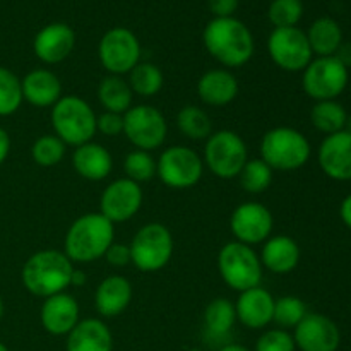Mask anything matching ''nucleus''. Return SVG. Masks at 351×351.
Returning a JSON list of instances; mask_svg holds the SVG:
<instances>
[{
	"label": "nucleus",
	"instance_id": "nucleus-29",
	"mask_svg": "<svg viewBox=\"0 0 351 351\" xmlns=\"http://www.w3.org/2000/svg\"><path fill=\"white\" fill-rule=\"evenodd\" d=\"M237 322L235 304L228 298L218 297L208 304L204 311V328L209 338L225 339Z\"/></svg>",
	"mask_w": 351,
	"mask_h": 351
},
{
	"label": "nucleus",
	"instance_id": "nucleus-49",
	"mask_svg": "<svg viewBox=\"0 0 351 351\" xmlns=\"http://www.w3.org/2000/svg\"><path fill=\"white\" fill-rule=\"evenodd\" d=\"M2 317H3V300L2 297H0V321H2Z\"/></svg>",
	"mask_w": 351,
	"mask_h": 351
},
{
	"label": "nucleus",
	"instance_id": "nucleus-2",
	"mask_svg": "<svg viewBox=\"0 0 351 351\" xmlns=\"http://www.w3.org/2000/svg\"><path fill=\"white\" fill-rule=\"evenodd\" d=\"M74 269V263L62 250L45 249L34 252L24 263L21 280L31 295L45 300L71 288Z\"/></svg>",
	"mask_w": 351,
	"mask_h": 351
},
{
	"label": "nucleus",
	"instance_id": "nucleus-16",
	"mask_svg": "<svg viewBox=\"0 0 351 351\" xmlns=\"http://www.w3.org/2000/svg\"><path fill=\"white\" fill-rule=\"evenodd\" d=\"M293 339L300 351H338L341 332L332 319L308 312L293 329Z\"/></svg>",
	"mask_w": 351,
	"mask_h": 351
},
{
	"label": "nucleus",
	"instance_id": "nucleus-35",
	"mask_svg": "<svg viewBox=\"0 0 351 351\" xmlns=\"http://www.w3.org/2000/svg\"><path fill=\"white\" fill-rule=\"evenodd\" d=\"M308 314L307 305L302 298L295 295H287L274 300L273 322L281 329H295L302 322V319Z\"/></svg>",
	"mask_w": 351,
	"mask_h": 351
},
{
	"label": "nucleus",
	"instance_id": "nucleus-4",
	"mask_svg": "<svg viewBox=\"0 0 351 351\" xmlns=\"http://www.w3.org/2000/svg\"><path fill=\"white\" fill-rule=\"evenodd\" d=\"M311 143L293 127H274L261 139V160L278 171H295L308 163Z\"/></svg>",
	"mask_w": 351,
	"mask_h": 351
},
{
	"label": "nucleus",
	"instance_id": "nucleus-6",
	"mask_svg": "<svg viewBox=\"0 0 351 351\" xmlns=\"http://www.w3.org/2000/svg\"><path fill=\"white\" fill-rule=\"evenodd\" d=\"M218 271L223 281L239 293L261 287L263 281V264L259 254L254 250V247L237 240L221 247L218 254Z\"/></svg>",
	"mask_w": 351,
	"mask_h": 351
},
{
	"label": "nucleus",
	"instance_id": "nucleus-3",
	"mask_svg": "<svg viewBox=\"0 0 351 351\" xmlns=\"http://www.w3.org/2000/svg\"><path fill=\"white\" fill-rule=\"evenodd\" d=\"M115 242V225L101 213H88L75 219L65 233L64 254L77 264L101 259Z\"/></svg>",
	"mask_w": 351,
	"mask_h": 351
},
{
	"label": "nucleus",
	"instance_id": "nucleus-33",
	"mask_svg": "<svg viewBox=\"0 0 351 351\" xmlns=\"http://www.w3.org/2000/svg\"><path fill=\"white\" fill-rule=\"evenodd\" d=\"M67 146L55 134H43L38 137L31 146V158L38 167L51 168L57 167L65 156Z\"/></svg>",
	"mask_w": 351,
	"mask_h": 351
},
{
	"label": "nucleus",
	"instance_id": "nucleus-42",
	"mask_svg": "<svg viewBox=\"0 0 351 351\" xmlns=\"http://www.w3.org/2000/svg\"><path fill=\"white\" fill-rule=\"evenodd\" d=\"M240 0H208L209 10L215 17H233Z\"/></svg>",
	"mask_w": 351,
	"mask_h": 351
},
{
	"label": "nucleus",
	"instance_id": "nucleus-5",
	"mask_svg": "<svg viewBox=\"0 0 351 351\" xmlns=\"http://www.w3.org/2000/svg\"><path fill=\"white\" fill-rule=\"evenodd\" d=\"M96 113L86 99L65 95L51 106L50 120L53 132L65 146L77 147L93 141L96 134Z\"/></svg>",
	"mask_w": 351,
	"mask_h": 351
},
{
	"label": "nucleus",
	"instance_id": "nucleus-31",
	"mask_svg": "<svg viewBox=\"0 0 351 351\" xmlns=\"http://www.w3.org/2000/svg\"><path fill=\"white\" fill-rule=\"evenodd\" d=\"M127 82H129L134 95H139L143 98H153L163 88L165 77L163 72L156 64H153V62H139L129 72Z\"/></svg>",
	"mask_w": 351,
	"mask_h": 351
},
{
	"label": "nucleus",
	"instance_id": "nucleus-48",
	"mask_svg": "<svg viewBox=\"0 0 351 351\" xmlns=\"http://www.w3.org/2000/svg\"><path fill=\"white\" fill-rule=\"evenodd\" d=\"M345 130H346V132H350V134H351V115L348 117V119H346V125H345Z\"/></svg>",
	"mask_w": 351,
	"mask_h": 351
},
{
	"label": "nucleus",
	"instance_id": "nucleus-32",
	"mask_svg": "<svg viewBox=\"0 0 351 351\" xmlns=\"http://www.w3.org/2000/svg\"><path fill=\"white\" fill-rule=\"evenodd\" d=\"M177 127L187 139L206 141L213 134L211 117L197 105H187L177 113Z\"/></svg>",
	"mask_w": 351,
	"mask_h": 351
},
{
	"label": "nucleus",
	"instance_id": "nucleus-41",
	"mask_svg": "<svg viewBox=\"0 0 351 351\" xmlns=\"http://www.w3.org/2000/svg\"><path fill=\"white\" fill-rule=\"evenodd\" d=\"M103 257H105L106 263L113 267H125L127 264H130V261H132L130 259L129 243H119V242H113Z\"/></svg>",
	"mask_w": 351,
	"mask_h": 351
},
{
	"label": "nucleus",
	"instance_id": "nucleus-40",
	"mask_svg": "<svg viewBox=\"0 0 351 351\" xmlns=\"http://www.w3.org/2000/svg\"><path fill=\"white\" fill-rule=\"evenodd\" d=\"M96 132L106 137H117L123 134V115L113 112H103L96 117Z\"/></svg>",
	"mask_w": 351,
	"mask_h": 351
},
{
	"label": "nucleus",
	"instance_id": "nucleus-21",
	"mask_svg": "<svg viewBox=\"0 0 351 351\" xmlns=\"http://www.w3.org/2000/svg\"><path fill=\"white\" fill-rule=\"evenodd\" d=\"M240 86L235 74L228 69H211L197 81V95L204 105L226 106L239 96Z\"/></svg>",
	"mask_w": 351,
	"mask_h": 351
},
{
	"label": "nucleus",
	"instance_id": "nucleus-39",
	"mask_svg": "<svg viewBox=\"0 0 351 351\" xmlns=\"http://www.w3.org/2000/svg\"><path fill=\"white\" fill-rule=\"evenodd\" d=\"M254 351H297L295 339L287 329H267L257 338Z\"/></svg>",
	"mask_w": 351,
	"mask_h": 351
},
{
	"label": "nucleus",
	"instance_id": "nucleus-13",
	"mask_svg": "<svg viewBox=\"0 0 351 351\" xmlns=\"http://www.w3.org/2000/svg\"><path fill=\"white\" fill-rule=\"evenodd\" d=\"M267 53L285 72H304L314 58L307 34L297 26L274 27L267 38Z\"/></svg>",
	"mask_w": 351,
	"mask_h": 351
},
{
	"label": "nucleus",
	"instance_id": "nucleus-38",
	"mask_svg": "<svg viewBox=\"0 0 351 351\" xmlns=\"http://www.w3.org/2000/svg\"><path fill=\"white\" fill-rule=\"evenodd\" d=\"M304 16L302 0H273L267 17L274 27H295Z\"/></svg>",
	"mask_w": 351,
	"mask_h": 351
},
{
	"label": "nucleus",
	"instance_id": "nucleus-34",
	"mask_svg": "<svg viewBox=\"0 0 351 351\" xmlns=\"http://www.w3.org/2000/svg\"><path fill=\"white\" fill-rule=\"evenodd\" d=\"M273 173L274 171L261 158H254L247 161L245 167L242 168L239 180L243 191L249 194H263L273 184Z\"/></svg>",
	"mask_w": 351,
	"mask_h": 351
},
{
	"label": "nucleus",
	"instance_id": "nucleus-18",
	"mask_svg": "<svg viewBox=\"0 0 351 351\" xmlns=\"http://www.w3.org/2000/svg\"><path fill=\"white\" fill-rule=\"evenodd\" d=\"M319 167L336 182L351 180V134L346 130L326 136L319 146Z\"/></svg>",
	"mask_w": 351,
	"mask_h": 351
},
{
	"label": "nucleus",
	"instance_id": "nucleus-45",
	"mask_svg": "<svg viewBox=\"0 0 351 351\" xmlns=\"http://www.w3.org/2000/svg\"><path fill=\"white\" fill-rule=\"evenodd\" d=\"M339 216H341L343 223L351 230V194L343 199L341 206H339Z\"/></svg>",
	"mask_w": 351,
	"mask_h": 351
},
{
	"label": "nucleus",
	"instance_id": "nucleus-36",
	"mask_svg": "<svg viewBox=\"0 0 351 351\" xmlns=\"http://www.w3.org/2000/svg\"><path fill=\"white\" fill-rule=\"evenodd\" d=\"M21 79L7 67H0V117H10L23 105Z\"/></svg>",
	"mask_w": 351,
	"mask_h": 351
},
{
	"label": "nucleus",
	"instance_id": "nucleus-46",
	"mask_svg": "<svg viewBox=\"0 0 351 351\" xmlns=\"http://www.w3.org/2000/svg\"><path fill=\"white\" fill-rule=\"evenodd\" d=\"M86 281H88V276H86L84 271L74 269V273H72V276H71V287L81 288V287H84Z\"/></svg>",
	"mask_w": 351,
	"mask_h": 351
},
{
	"label": "nucleus",
	"instance_id": "nucleus-14",
	"mask_svg": "<svg viewBox=\"0 0 351 351\" xmlns=\"http://www.w3.org/2000/svg\"><path fill=\"white\" fill-rule=\"evenodd\" d=\"M273 226V213L264 204L254 201L237 206L230 218V230L237 242L250 247L266 242L271 237Z\"/></svg>",
	"mask_w": 351,
	"mask_h": 351
},
{
	"label": "nucleus",
	"instance_id": "nucleus-47",
	"mask_svg": "<svg viewBox=\"0 0 351 351\" xmlns=\"http://www.w3.org/2000/svg\"><path fill=\"white\" fill-rule=\"evenodd\" d=\"M216 351H252V350H249L243 345H239V343H225V345L219 346Z\"/></svg>",
	"mask_w": 351,
	"mask_h": 351
},
{
	"label": "nucleus",
	"instance_id": "nucleus-20",
	"mask_svg": "<svg viewBox=\"0 0 351 351\" xmlns=\"http://www.w3.org/2000/svg\"><path fill=\"white\" fill-rule=\"evenodd\" d=\"M79 304L71 293L53 295L43 300L40 311V321L45 331L51 336H67L75 328L79 317Z\"/></svg>",
	"mask_w": 351,
	"mask_h": 351
},
{
	"label": "nucleus",
	"instance_id": "nucleus-50",
	"mask_svg": "<svg viewBox=\"0 0 351 351\" xmlns=\"http://www.w3.org/2000/svg\"><path fill=\"white\" fill-rule=\"evenodd\" d=\"M0 351H9V348H7L2 341H0Z\"/></svg>",
	"mask_w": 351,
	"mask_h": 351
},
{
	"label": "nucleus",
	"instance_id": "nucleus-10",
	"mask_svg": "<svg viewBox=\"0 0 351 351\" xmlns=\"http://www.w3.org/2000/svg\"><path fill=\"white\" fill-rule=\"evenodd\" d=\"M348 69L332 57L312 58L302 75V88L315 101L336 99L348 86Z\"/></svg>",
	"mask_w": 351,
	"mask_h": 351
},
{
	"label": "nucleus",
	"instance_id": "nucleus-25",
	"mask_svg": "<svg viewBox=\"0 0 351 351\" xmlns=\"http://www.w3.org/2000/svg\"><path fill=\"white\" fill-rule=\"evenodd\" d=\"M72 167H74L75 173L84 180L101 182L112 173L113 158L105 146L89 141L74 149Z\"/></svg>",
	"mask_w": 351,
	"mask_h": 351
},
{
	"label": "nucleus",
	"instance_id": "nucleus-28",
	"mask_svg": "<svg viewBox=\"0 0 351 351\" xmlns=\"http://www.w3.org/2000/svg\"><path fill=\"white\" fill-rule=\"evenodd\" d=\"M98 99L99 105L105 108V112H113L123 115L132 108L134 93L130 89L129 82L122 75H105L98 86Z\"/></svg>",
	"mask_w": 351,
	"mask_h": 351
},
{
	"label": "nucleus",
	"instance_id": "nucleus-17",
	"mask_svg": "<svg viewBox=\"0 0 351 351\" xmlns=\"http://www.w3.org/2000/svg\"><path fill=\"white\" fill-rule=\"evenodd\" d=\"M75 47V33L69 24L51 23L41 27L33 40V51L38 60L55 65L69 58Z\"/></svg>",
	"mask_w": 351,
	"mask_h": 351
},
{
	"label": "nucleus",
	"instance_id": "nucleus-7",
	"mask_svg": "<svg viewBox=\"0 0 351 351\" xmlns=\"http://www.w3.org/2000/svg\"><path fill=\"white\" fill-rule=\"evenodd\" d=\"M130 247V263L143 273H158L173 257V235L161 223H147L134 235Z\"/></svg>",
	"mask_w": 351,
	"mask_h": 351
},
{
	"label": "nucleus",
	"instance_id": "nucleus-44",
	"mask_svg": "<svg viewBox=\"0 0 351 351\" xmlns=\"http://www.w3.org/2000/svg\"><path fill=\"white\" fill-rule=\"evenodd\" d=\"M10 153V136L5 129L0 127V165L7 160Z\"/></svg>",
	"mask_w": 351,
	"mask_h": 351
},
{
	"label": "nucleus",
	"instance_id": "nucleus-43",
	"mask_svg": "<svg viewBox=\"0 0 351 351\" xmlns=\"http://www.w3.org/2000/svg\"><path fill=\"white\" fill-rule=\"evenodd\" d=\"M335 57L338 58L346 69L351 67V41H343L341 47H339L338 51L335 53Z\"/></svg>",
	"mask_w": 351,
	"mask_h": 351
},
{
	"label": "nucleus",
	"instance_id": "nucleus-24",
	"mask_svg": "<svg viewBox=\"0 0 351 351\" xmlns=\"http://www.w3.org/2000/svg\"><path fill=\"white\" fill-rule=\"evenodd\" d=\"M65 351H113V336L101 319H82L65 339Z\"/></svg>",
	"mask_w": 351,
	"mask_h": 351
},
{
	"label": "nucleus",
	"instance_id": "nucleus-51",
	"mask_svg": "<svg viewBox=\"0 0 351 351\" xmlns=\"http://www.w3.org/2000/svg\"><path fill=\"white\" fill-rule=\"evenodd\" d=\"M185 351H202V350H199V348H191V350H185Z\"/></svg>",
	"mask_w": 351,
	"mask_h": 351
},
{
	"label": "nucleus",
	"instance_id": "nucleus-30",
	"mask_svg": "<svg viewBox=\"0 0 351 351\" xmlns=\"http://www.w3.org/2000/svg\"><path fill=\"white\" fill-rule=\"evenodd\" d=\"M346 110L341 103L336 99H328V101H315L311 110V122L319 132L331 136V134L341 132L346 125Z\"/></svg>",
	"mask_w": 351,
	"mask_h": 351
},
{
	"label": "nucleus",
	"instance_id": "nucleus-8",
	"mask_svg": "<svg viewBox=\"0 0 351 351\" xmlns=\"http://www.w3.org/2000/svg\"><path fill=\"white\" fill-rule=\"evenodd\" d=\"M204 165L221 180L237 178L249 161V149L242 137L228 129L213 132L206 139Z\"/></svg>",
	"mask_w": 351,
	"mask_h": 351
},
{
	"label": "nucleus",
	"instance_id": "nucleus-11",
	"mask_svg": "<svg viewBox=\"0 0 351 351\" xmlns=\"http://www.w3.org/2000/svg\"><path fill=\"white\" fill-rule=\"evenodd\" d=\"M123 136L136 149L149 153L163 146L167 141V119L154 106L136 105L123 113Z\"/></svg>",
	"mask_w": 351,
	"mask_h": 351
},
{
	"label": "nucleus",
	"instance_id": "nucleus-37",
	"mask_svg": "<svg viewBox=\"0 0 351 351\" xmlns=\"http://www.w3.org/2000/svg\"><path fill=\"white\" fill-rule=\"evenodd\" d=\"M123 171L125 178L141 185L156 177V160L147 151L134 149L123 160Z\"/></svg>",
	"mask_w": 351,
	"mask_h": 351
},
{
	"label": "nucleus",
	"instance_id": "nucleus-23",
	"mask_svg": "<svg viewBox=\"0 0 351 351\" xmlns=\"http://www.w3.org/2000/svg\"><path fill=\"white\" fill-rule=\"evenodd\" d=\"M132 285L120 274L105 278L95 291V307L105 319L117 317L122 314L132 302Z\"/></svg>",
	"mask_w": 351,
	"mask_h": 351
},
{
	"label": "nucleus",
	"instance_id": "nucleus-27",
	"mask_svg": "<svg viewBox=\"0 0 351 351\" xmlns=\"http://www.w3.org/2000/svg\"><path fill=\"white\" fill-rule=\"evenodd\" d=\"M305 34H307L312 53L317 57H332L343 43L341 26L331 17L315 19Z\"/></svg>",
	"mask_w": 351,
	"mask_h": 351
},
{
	"label": "nucleus",
	"instance_id": "nucleus-19",
	"mask_svg": "<svg viewBox=\"0 0 351 351\" xmlns=\"http://www.w3.org/2000/svg\"><path fill=\"white\" fill-rule=\"evenodd\" d=\"M276 298L263 287H254L239 293L235 304L237 321L250 331L264 329L273 322Z\"/></svg>",
	"mask_w": 351,
	"mask_h": 351
},
{
	"label": "nucleus",
	"instance_id": "nucleus-9",
	"mask_svg": "<svg viewBox=\"0 0 351 351\" xmlns=\"http://www.w3.org/2000/svg\"><path fill=\"white\" fill-rule=\"evenodd\" d=\"M204 161L189 146H170L156 161V177L173 191H185L201 182Z\"/></svg>",
	"mask_w": 351,
	"mask_h": 351
},
{
	"label": "nucleus",
	"instance_id": "nucleus-12",
	"mask_svg": "<svg viewBox=\"0 0 351 351\" xmlns=\"http://www.w3.org/2000/svg\"><path fill=\"white\" fill-rule=\"evenodd\" d=\"M98 58L108 74L125 75L141 62V43L129 27L106 31L98 43Z\"/></svg>",
	"mask_w": 351,
	"mask_h": 351
},
{
	"label": "nucleus",
	"instance_id": "nucleus-26",
	"mask_svg": "<svg viewBox=\"0 0 351 351\" xmlns=\"http://www.w3.org/2000/svg\"><path fill=\"white\" fill-rule=\"evenodd\" d=\"M261 264L274 274H288L300 263V247L291 237L274 235L263 243Z\"/></svg>",
	"mask_w": 351,
	"mask_h": 351
},
{
	"label": "nucleus",
	"instance_id": "nucleus-22",
	"mask_svg": "<svg viewBox=\"0 0 351 351\" xmlns=\"http://www.w3.org/2000/svg\"><path fill=\"white\" fill-rule=\"evenodd\" d=\"M23 98L36 108H51L62 98V82L48 69H34L21 79Z\"/></svg>",
	"mask_w": 351,
	"mask_h": 351
},
{
	"label": "nucleus",
	"instance_id": "nucleus-15",
	"mask_svg": "<svg viewBox=\"0 0 351 351\" xmlns=\"http://www.w3.org/2000/svg\"><path fill=\"white\" fill-rule=\"evenodd\" d=\"M143 189L129 178H119L106 185L99 197V213L106 219L117 223H127L139 213L143 206Z\"/></svg>",
	"mask_w": 351,
	"mask_h": 351
},
{
	"label": "nucleus",
	"instance_id": "nucleus-1",
	"mask_svg": "<svg viewBox=\"0 0 351 351\" xmlns=\"http://www.w3.org/2000/svg\"><path fill=\"white\" fill-rule=\"evenodd\" d=\"M202 43L208 53L228 71L243 67L256 50L252 33L237 17H213L202 31Z\"/></svg>",
	"mask_w": 351,
	"mask_h": 351
}]
</instances>
